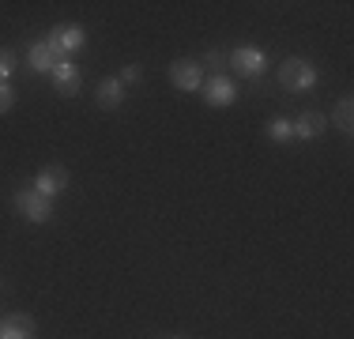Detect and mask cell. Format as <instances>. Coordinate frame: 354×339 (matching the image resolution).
Returning a JSON list of instances; mask_svg holds the SVG:
<instances>
[{"label": "cell", "instance_id": "6da1fadb", "mask_svg": "<svg viewBox=\"0 0 354 339\" xmlns=\"http://www.w3.org/2000/svg\"><path fill=\"white\" fill-rule=\"evenodd\" d=\"M279 87L290 91V95H306V91L317 87V68L306 57H286L279 64Z\"/></svg>", "mask_w": 354, "mask_h": 339}, {"label": "cell", "instance_id": "5bb4252c", "mask_svg": "<svg viewBox=\"0 0 354 339\" xmlns=\"http://www.w3.org/2000/svg\"><path fill=\"white\" fill-rule=\"evenodd\" d=\"M268 140H275V143H290V140H294L290 117H272V121H268Z\"/></svg>", "mask_w": 354, "mask_h": 339}, {"label": "cell", "instance_id": "9c48e42d", "mask_svg": "<svg viewBox=\"0 0 354 339\" xmlns=\"http://www.w3.org/2000/svg\"><path fill=\"white\" fill-rule=\"evenodd\" d=\"M290 129H294V140H317V136H324V129H328V117L320 113V109H309V113L294 117Z\"/></svg>", "mask_w": 354, "mask_h": 339}, {"label": "cell", "instance_id": "277c9868", "mask_svg": "<svg viewBox=\"0 0 354 339\" xmlns=\"http://www.w3.org/2000/svg\"><path fill=\"white\" fill-rule=\"evenodd\" d=\"M226 64H230L234 72L257 80V75H264V68H268V53H264V49H257V46H238L234 53H226Z\"/></svg>", "mask_w": 354, "mask_h": 339}, {"label": "cell", "instance_id": "9a60e30c", "mask_svg": "<svg viewBox=\"0 0 354 339\" xmlns=\"http://www.w3.org/2000/svg\"><path fill=\"white\" fill-rule=\"evenodd\" d=\"M15 72V53L12 49H0V83H8Z\"/></svg>", "mask_w": 354, "mask_h": 339}, {"label": "cell", "instance_id": "4fadbf2b", "mask_svg": "<svg viewBox=\"0 0 354 339\" xmlns=\"http://www.w3.org/2000/svg\"><path fill=\"white\" fill-rule=\"evenodd\" d=\"M332 125L339 132H354V102L351 98H339V106H335V113H332Z\"/></svg>", "mask_w": 354, "mask_h": 339}, {"label": "cell", "instance_id": "8992f818", "mask_svg": "<svg viewBox=\"0 0 354 339\" xmlns=\"http://www.w3.org/2000/svg\"><path fill=\"white\" fill-rule=\"evenodd\" d=\"M170 83L177 91H200L204 87V68H200V61H192V57H181V61L170 64Z\"/></svg>", "mask_w": 354, "mask_h": 339}, {"label": "cell", "instance_id": "2e32d148", "mask_svg": "<svg viewBox=\"0 0 354 339\" xmlns=\"http://www.w3.org/2000/svg\"><path fill=\"white\" fill-rule=\"evenodd\" d=\"M200 68H226V53H218V49H207Z\"/></svg>", "mask_w": 354, "mask_h": 339}, {"label": "cell", "instance_id": "52a82bcc", "mask_svg": "<svg viewBox=\"0 0 354 339\" xmlns=\"http://www.w3.org/2000/svg\"><path fill=\"white\" fill-rule=\"evenodd\" d=\"M64 189H68V170L64 166H46L35 177V192H41L46 200H57Z\"/></svg>", "mask_w": 354, "mask_h": 339}, {"label": "cell", "instance_id": "e0dca14e", "mask_svg": "<svg viewBox=\"0 0 354 339\" xmlns=\"http://www.w3.org/2000/svg\"><path fill=\"white\" fill-rule=\"evenodd\" d=\"M12 106H15V91H12V83H0V113H8Z\"/></svg>", "mask_w": 354, "mask_h": 339}, {"label": "cell", "instance_id": "ba28073f", "mask_svg": "<svg viewBox=\"0 0 354 339\" xmlns=\"http://www.w3.org/2000/svg\"><path fill=\"white\" fill-rule=\"evenodd\" d=\"M53 87L61 91L64 98H72V95H80V87H83V75H80V64H72V61H61L53 68Z\"/></svg>", "mask_w": 354, "mask_h": 339}, {"label": "cell", "instance_id": "ac0fdd59", "mask_svg": "<svg viewBox=\"0 0 354 339\" xmlns=\"http://www.w3.org/2000/svg\"><path fill=\"white\" fill-rule=\"evenodd\" d=\"M140 75H143V72H140V64H124L117 80H121V83H140Z\"/></svg>", "mask_w": 354, "mask_h": 339}, {"label": "cell", "instance_id": "3957f363", "mask_svg": "<svg viewBox=\"0 0 354 339\" xmlns=\"http://www.w3.org/2000/svg\"><path fill=\"white\" fill-rule=\"evenodd\" d=\"M204 102L212 109H226V106H234L238 102V83L230 80V75H223V72H212V80H204Z\"/></svg>", "mask_w": 354, "mask_h": 339}, {"label": "cell", "instance_id": "7a4b0ae2", "mask_svg": "<svg viewBox=\"0 0 354 339\" xmlns=\"http://www.w3.org/2000/svg\"><path fill=\"white\" fill-rule=\"evenodd\" d=\"M12 203H15V211H19L27 223H49V219H53V200H46L35 189H19L12 196Z\"/></svg>", "mask_w": 354, "mask_h": 339}, {"label": "cell", "instance_id": "30bf717a", "mask_svg": "<svg viewBox=\"0 0 354 339\" xmlns=\"http://www.w3.org/2000/svg\"><path fill=\"white\" fill-rule=\"evenodd\" d=\"M27 64H30V72H46L49 75L57 64H61V53H57V49L41 38V42H35V46L27 49Z\"/></svg>", "mask_w": 354, "mask_h": 339}, {"label": "cell", "instance_id": "5b68a950", "mask_svg": "<svg viewBox=\"0 0 354 339\" xmlns=\"http://www.w3.org/2000/svg\"><path fill=\"white\" fill-rule=\"evenodd\" d=\"M46 42H49V46H53L61 57H64V53H80V49L87 46V30H83L80 23H57V27L46 34Z\"/></svg>", "mask_w": 354, "mask_h": 339}, {"label": "cell", "instance_id": "8fae6325", "mask_svg": "<svg viewBox=\"0 0 354 339\" xmlns=\"http://www.w3.org/2000/svg\"><path fill=\"white\" fill-rule=\"evenodd\" d=\"M35 317H27V313H8L0 320V339H35Z\"/></svg>", "mask_w": 354, "mask_h": 339}, {"label": "cell", "instance_id": "7c38bea8", "mask_svg": "<svg viewBox=\"0 0 354 339\" xmlns=\"http://www.w3.org/2000/svg\"><path fill=\"white\" fill-rule=\"evenodd\" d=\"M95 98H98V106H102V109H121V102H124V83L117 80V75H106V80L98 83Z\"/></svg>", "mask_w": 354, "mask_h": 339}]
</instances>
